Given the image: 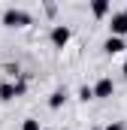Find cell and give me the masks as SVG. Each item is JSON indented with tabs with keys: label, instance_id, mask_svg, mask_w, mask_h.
I'll list each match as a JSON object with an SVG mask.
<instances>
[{
	"label": "cell",
	"instance_id": "obj_13",
	"mask_svg": "<svg viewBox=\"0 0 127 130\" xmlns=\"http://www.w3.org/2000/svg\"><path fill=\"white\" fill-rule=\"evenodd\" d=\"M6 73H9V76H15V79H21V70H18V67H12V64H6Z\"/></svg>",
	"mask_w": 127,
	"mask_h": 130
},
{
	"label": "cell",
	"instance_id": "obj_3",
	"mask_svg": "<svg viewBox=\"0 0 127 130\" xmlns=\"http://www.w3.org/2000/svg\"><path fill=\"white\" fill-rule=\"evenodd\" d=\"M109 33L112 36H127V12H112L109 15Z\"/></svg>",
	"mask_w": 127,
	"mask_h": 130
},
{
	"label": "cell",
	"instance_id": "obj_2",
	"mask_svg": "<svg viewBox=\"0 0 127 130\" xmlns=\"http://www.w3.org/2000/svg\"><path fill=\"white\" fill-rule=\"evenodd\" d=\"M73 39V30L67 27V24H55L52 33H49V42L55 45V48H67V42Z\"/></svg>",
	"mask_w": 127,
	"mask_h": 130
},
{
	"label": "cell",
	"instance_id": "obj_1",
	"mask_svg": "<svg viewBox=\"0 0 127 130\" xmlns=\"http://www.w3.org/2000/svg\"><path fill=\"white\" fill-rule=\"evenodd\" d=\"M0 24H3V27H9V30H24V27H30V24H33V15L27 12V9L9 6V9L0 15Z\"/></svg>",
	"mask_w": 127,
	"mask_h": 130
},
{
	"label": "cell",
	"instance_id": "obj_14",
	"mask_svg": "<svg viewBox=\"0 0 127 130\" xmlns=\"http://www.w3.org/2000/svg\"><path fill=\"white\" fill-rule=\"evenodd\" d=\"M121 73H124V79H127V61H124V64H121Z\"/></svg>",
	"mask_w": 127,
	"mask_h": 130
},
{
	"label": "cell",
	"instance_id": "obj_17",
	"mask_svg": "<svg viewBox=\"0 0 127 130\" xmlns=\"http://www.w3.org/2000/svg\"><path fill=\"white\" fill-rule=\"evenodd\" d=\"M124 12H127V9H124Z\"/></svg>",
	"mask_w": 127,
	"mask_h": 130
},
{
	"label": "cell",
	"instance_id": "obj_6",
	"mask_svg": "<svg viewBox=\"0 0 127 130\" xmlns=\"http://www.w3.org/2000/svg\"><path fill=\"white\" fill-rule=\"evenodd\" d=\"M112 12V0H91V15L94 18H109Z\"/></svg>",
	"mask_w": 127,
	"mask_h": 130
},
{
	"label": "cell",
	"instance_id": "obj_15",
	"mask_svg": "<svg viewBox=\"0 0 127 130\" xmlns=\"http://www.w3.org/2000/svg\"><path fill=\"white\" fill-rule=\"evenodd\" d=\"M88 130H100V127H88Z\"/></svg>",
	"mask_w": 127,
	"mask_h": 130
},
{
	"label": "cell",
	"instance_id": "obj_8",
	"mask_svg": "<svg viewBox=\"0 0 127 130\" xmlns=\"http://www.w3.org/2000/svg\"><path fill=\"white\" fill-rule=\"evenodd\" d=\"M15 82H0V100L3 103H9V100H15Z\"/></svg>",
	"mask_w": 127,
	"mask_h": 130
},
{
	"label": "cell",
	"instance_id": "obj_11",
	"mask_svg": "<svg viewBox=\"0 0 127 130\" xmlns=\"http://www.w3.org/2000/svg\"><path fill=\"white\" fill-rule=\"evenodd\" d=\"M24 91H27V82H24V76H21V79H15V94L24 97Z\"/></svg>",
	"mask_w": 127,
	"mask_h": 130
},
{
	"label": "cell",
	"instance_id": "obj_10",
	"mask_svg": "<svg viewBox=\"0 0 127 130\" xmlns=\"http://www.w3.org/2000/svg\"><path fill=\"white\" fill-rule=\"evenodd\" d=\"M21 130H42V124H39L36 118H24V124H21Z\"/></svg>",
	"mask_w": 127,
	"mask_h": 130
},
{
	"label": "cell",
	"instance_id": "obj_5",
	"mask_svg": "<svg viewBox=\"0 0 127 130\" xmlns=\"http://www.w3.org/2000/svg\"><path fill=\"white\" fill-rule=\"evenodd\" d=\"M124 48H127V45H124V36H112V33H109V39L103 42V52H106L109 58H115V55H121Z\"/></svg>",
	"mask_w": 127,
	"mask_h": 130
},
{
	"label": "cell",
	"instance_id": "obj_16",
	"mask_svg": "<svg viewBox=\"0 0 127 130\" xmlns=\"http://www.w3.org/2000/svg\"><path fill=\"white\" fill-rule=\"evenodd\" d=\"M88 3H91V0H88Z\"/></svg>",
	"mask_w": 127,
	"mask_h": 130
},
{
	"label": "cell",
	"instance_id": "obj_4",
	"mask_svg": "<svg viewBox=\"0 0 127 130\" xmlns=\"http://www.w3.org/2000/svg\"><path fill=\"white\" fill-rule=\"evenodd\" d=\"M112 94H115V82L109 76H103V79L94 82V100H109Z\"/></svg>",
	"mask_w": 127,
	"mask_h": 130
},
{
	"label": "cell",
	"instance_id": "obj_9",
	"mask_svg": "<svg viewBox=\"0 0 127 130\" xmlns=\"http://www.w3.org/2000/svg\"><path fill=\"white\" fill-rule=\"evenodd\" d=\"M79 100H82V103L94 100V85H91V88H88V85H82V88H79Z\"/></svg>",
	"mask_w": 127,
	"mask_h": 130
},
{
	"label": "cell",
	"instance_id": "obj_12",
	"mask_svg": "<svg viewBox=\"0 0 127 130\" xmlns=\"http://www.w3.org/2000/svg\"><path fill=\"white\" fill-rule=\"evenodd\" d=\"M103 130H127V124H124V121H109Z\"/></svg>",
	"mask_w": 127,
	"mask_h": 130
},
{
	"label": "cell",
	"instance_id": "obj_7",
	"mask_svg": "<svg viewBox=\"0 0 127 130\" xmlns=\"http://www.w3.org/2000/svg\"><path fill=\"white\" fill-rule=\"evenodd\" d=\"M64 103H67V91H64V88H58V91L49 94V109H52V112L64 109Z\"/></svg>",
	"mask_w": 127,
	"mask_h": 130
}]
</instances>
